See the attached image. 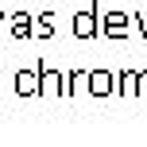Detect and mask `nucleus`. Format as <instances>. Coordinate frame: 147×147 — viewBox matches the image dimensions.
<instances>
[]
</instances>
